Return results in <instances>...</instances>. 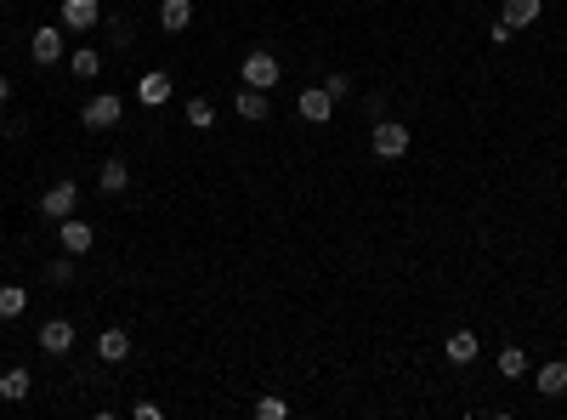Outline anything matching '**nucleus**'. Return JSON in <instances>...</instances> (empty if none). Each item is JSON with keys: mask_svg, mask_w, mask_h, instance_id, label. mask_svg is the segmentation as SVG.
Here are the masks:
<instances>
[{"mask_svg": "<svg viewBox=\"0 0 567 420\" xmlns=\"http://www.w3.org/2000/svg\"><path fill=\"white\" fill-rule=\"evenodd\" d=\"M443 352H449V364H471V358H477V352H482V341H477V335H471V329H454V335H449V341H443Z\"/></svg>", "mask_w": 567, "mask_h": 420, "instance_id": "obj_16", "label": "nucleus"}, {"mask_svg": "<svg viewBox=\"0 0 567 420\" xmlns=\"http://www.w3.org/2000/svg\"><path fill=\"white\" fill-rule=\"evenodd\" d=\"M187 24H194V0H165L159 6V29L165 34H182Z\"/></svg>", "mask_w": 567, "mask_h": 420, "instance_id": "obj_12", "label": "nucleus"}, {"mask_svg": "<svg viewBox=\"0 0 567 420\" xmlns=\"http://www.w3.org/2000/svg\"><path fill=\"white\" fill-rule=\"evenodd\" d=\"M24 307H29V290H17V284H0V319H17Z\"/></svg>", "mask_w": 567, "mask_h": 420, "instance_id": "obj_20", "label": "nucleus"}, {"mask_svg": "<svg viewBox=\"0 0 567 420\" xmlns=\"http://www.w3.org/2000/svg\"><path fill=\"white\" fill-rule=\"evenodd\" d=\"M0 102H12V80L6 74H0Z\"/></svg>", "mask_w": 567, "mask_h": 420, "instance_id": "obj_28", "label": "nucleus"}, {"mask_svg": "<svg viewBox=\"0 0 567 420\" xmlns=\"http://www.w3.org/2000/svg\"><path fill=\"white\" fill-rule=\"evenodd\" d=\"M296 114H301L307 125H329L335 102H329V91H324V86H312V91H301V97H296Z\"/></svg>", "mask_w": 567, "mask_h": 420, "instance_id": "obj_7", "label": "nucleus"}, {"mask_svg": "<svg viewBox=\"0 0 567 420\" xmlns=\"http://www.w3.org/2000/svg\"><path fill=\"white\" fill-rule=\"evenodd\" d=\"M97 24H102V0H62V29L91 34Z\"/></svg>", "mask_w": 567, "mask_h": 420, "instance_id": "obj_5", "label": "nucleus"}, {"mask_svg": "<svg viewBox=\"0 0 567 420\" xmlns=\"http://www.w3.org/2000/svg\"><path fill=\"white\" fill-rule=\"evenodd\" d=\"M187 125H194V131H210V125H216V109H210L204 97H194L187 102Z\"/></svg>", "mask_w": 567, "mask_h": 420, "instance_id": "obj_22", "label": "nucleus"}, {"mask_svg": "<svg viewBox=\"0 0 567 420\" xmlns=\"http://www.w3.org/2000/svg\"><path fill=\"white\" fill-rule=\"evenodd\" d=\"M284 415H289L284 397H261V404H256V420H284Z\"/></svg>", "mask_w": 567, "mask_h": 420, "instance_id": "obj_24", "label": "nucleus"}, {"mask_svg": "<svg viewBox=\"0 0 567 420\" xmlns=\"http://www.w3.org/2000/svg\"><path fill=\"white\" fill-rule=\"evenodd\" d=\"M409 125L403 119H374V137H369V148H374V159H403L409 154Z\"/></svg>", "mask_w": 567, "mask_h": 420, "instance_id": "obj_1", "label": "nucleus"}, {"mask_svg": "<svg viewBox=\"0 0 567 420\" xmlns=\"http://www.w3.org/2000/svg\"><path fill=\"white\" fill-rule=\"evenodd\" d=\"M29 387H34V375H29L24 364H12L6 375H0V397H6V404H24V397H29Z\"/></svg>", "mask_w": 567, "mask_h": 420, "instance_id": "obj_13", "label": "nucleus"}, {"mask_svg": "<svg viewBox=\"0 0 567 420\" xmlns=\"http://www.w3.org/2000/svg\"><path fill=\"white\" fill-rule=\"evenodd\" d=\"M511 34H516V29H511V24H506V17H499V24H494V29H488V40H494V46H506V40H511Z\"/></svg>", "mask_w": 567, "mask_h": 420, "instance_id": "obj_26", "label": "nucleus"}, {"mask_svg": "<svg viewBox=\"0 0 567 420\" xmlns=\"http://www.w3.org/2000/svg\"><path fill=\"white\" fill-rule=\"evenodd\" d=\"M69 69H74L80 80H97V74H102V52H91V46H80V52L69 57Z\"/></svg>", "mask_w": 567, "mask_h": 420, "instance_id": "obj_19", "label": "nucleus"}, {"mask_svg": "<svg viewBox=\"0 0 567 420\" xmlns=\"http://www.w3.org/2000/svg\"><path fill=\"white\" fill-rule=\"evenodd\" d=\"M97 358L102 364H125V358H131V335H125V329H102L97 335Z\"/></svg>", "mask_w": 567, "mask_h": 420, "instance_id": "obj_11", "label": "nucleus"}, {"mask_svg": "<svg viewBox=\"0 0 567 420\" xmlns=\"http://www.w3.org/2000/svg\"><path fill=\"white\" fill-rule=\"evenodd\" d=\"M239 74H244V86H256V91H272V86H279V57H272V52H250L244 62H239Z\"/></svg>", "mask_w": 567, "mask_h": 420, "instance_id": "obj_2", "label": "nucleus"}, {"mask_svg": "<svg viewBox=\"0 0 567 420\" xmlns=\"http://www.w3.org/2000/svg\"><path fill=\"white\" fill-rule=\"evenodd\" d=\"M29 52H34V62H62V29L57 24H46V29H34V40H29Z\"/></svg>", "mask_w": 567, "mask_h": 420, "instance_id": "obj_9", "label": "nucleus"}, {"mask_svg": "<svg viewBox=\"0 0 567 420\" xmlns=\"http://www.w3.org/2000/svg\"><path fill=\"white\" fill-rule=\"evenodd\" d=\"M499 375H506V381L528 375V352H522V347H506V352H499Z\"/></svg>", "mask_w": 567, "mask_h": 420, "instance_id": "obj_21", "label": "nucleus"}, {"mask_svg": "<svg viewBox=\"0 0 567 420\" xmlns=\"http://www.w3.org/2000/svg\"><path fill=\"white\" fill-rule=\"evenodd\" d=\"M324 91H329V102H346V91H352V80H346V74H329V86H324Z\"/></svg>", "mask_w": 567, "mask_h": 420, "instance_id": "obj_25", "label": "nucleus"}, {"mask_svg": "<svg viewBox=\"0 0 567 420\" xmlns=\"http://www.w3.org/2000/svg\"><path fill=\"white\" fill-rule=\"evenodd\" d=\"M91 222H74V216H62V227H57V244L62 250H69V256H86V250H91Z\"/></svg>", "mask_w": 567, "mask_h": 420, "instance_id": "obj_8", "label": "nucleus"}, {"mask_svg": "<svg viewBox=\"0 0 567 420\" xmlns=\"http://www.w3.org/2000/svg\"><path fill=\"white\" fill-rule=\"evenodd\" d=\"M74 205H80V187L62 177V182H52L46 187V199H40V216H52V222H62V216H74Z\"/></svg>", "mask_w": 567, "mask_h": 420, "instance_id": "obj_4", "label": "nucleus"}, {"mask_svg": "<svg viewBox=\"0 0 567 420\" xmlns=\"http://www.w3.org/2000/svg\"><path fill=\"white\" fill-rule=\"evenodd\" d=\"M131 415H137V420H159V415H165V409H159V404H148V397H142V404H137V409H131Z\"/></svg>", "mask_w": 567, "mask_h": 420, "instance_id": "obj_27", "label": "nucleus"}, {"mask_svg": "<svg viewBox=\"0 0 567 420\" xmlns=\"http://www.w3.org/2000/svg\"><path fill=\"white\" fill-rule=\"evenodd\" d=\"M534 387H539V397H562V392H567V364H562V358L544 364V369L534 375Z\"/></svg>", "mask_w": 567, "mask_h": 420, "instance_id": "obj_17", "label": "nucleus"}, {"mask_svg": "<svg viewBox=\"0 0 567 420\" xmlns=\"http://www.w3.org/2000/svg\"><path fill=\"white\" fill-rule=\"evenodd\" d=\"M137 102H148V109H159V102H171V74L148 69V74L137 80Z\"/></svg>", "mask_w": 567, "mask_h": 420, "instance_id": "obj_10", "label": "nucleus"}, {"mask_svg": "<svg viewBox=\"0 0 567 420\" xmlns=\"http://www.w3.org/2000/svg\"><path fill=\"white\" fill-rule=\"evenodd\" d=\"M119 114H125V102L114 91H102V97H91L86 109H80V125H86V131H109V125H119Z\"/></svg>", "mask_w": 567, "mask_h": 420, "instance_id": "obj_3", "label": "nucleus"}, {"mask_svg": "<svg viewBox=\"0 0 567 420\" xmlns=\"http://www.w3.org/2000/svg\"><path fill=\"white\" fill-rule=\"evenodd\" d=\"M46 279H52V284H74V256H69V250L46 262Z\"/></svg>", "mask_w": 567, "mask_h": 420, "instance_id": "obj_23", "label": "nucleus"}, {"mask_svg": "<svg viewBox=\"0 0 567 420\" xmlns=\"http://www.w3.org/2000/svg\"><path fill=\"white\" fill-rule=\"evenodd\" d=\"M34 341H40V352H52V358H62V352L74 347V324H69V319H46V324H40V335H34Z\"/></svg>", "mask_w": 567, "mask_h": 420, "instance_id": "obj_6", "label": "nucleus"}, {"mask_svg": "<svg viewBox=\"0 0 567 420\" xmlns=\"http://www.w3.org/2000/svg\"><path fill=\"white\" fill-rule=\"evenodd\" d=\"M539 12H544V0H506V24H511V29L539 24Z\"/></svg>", "mask_w": 567, "mask_h": 420, "instance_id": "obj_18", "label": "nucleus"}, {"mask_svg": "<svg viewBox=\"0 0 567 420\" xmlns=\"http://www.w3.org/2000/svg\"><path fill=\"white\" fill-rule=\"evenodd\" d=\"M97 187H102V194H125V187H131V165H125V159H102Z\"/></svg>", "mask_w": 567, "mask_h": 420, "instance_id": "obj_15", "label": "nucleus"}, {"mask_svg": "<svg viewBox=\"0 0 567 420\" xmlns=\"http://www.w3.org/2000/svg\"><path fill=\"white\" fill-rule=\"evenodd\" d=\"M233 109H239V119H250V125H261V119L272 114V102H267V91H256V86H244V91H239V102H233Z\"/></svg>", "mask_w": 567, "mask_h": 420, "instance_id": "obj_14", "label": "nucleus"}]
</instances>
